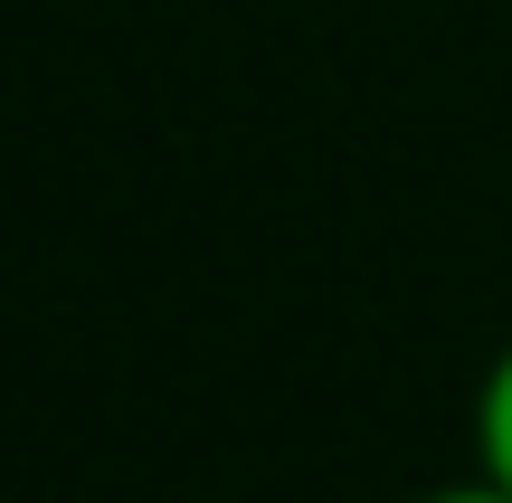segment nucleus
Here are the masks:
<instances>
[{
  "instance_id": "nucleus-2",
  "label": "nucleus",
  "mask_w": 512,
  "mask_h": 503,
  "mask_svg": "<svg viewBox=\"0 0 512 503\" xmlns=\"http://www.w3.org/2000/svg\"><path fill=\"white\" fill-rule=\"evenodd\" d=\"M418 503H512L494 475H465V485H437V494H418Z\"/></svg>"
},
{
  "instance_id": "nucleus-1",
  "label": "nucleus",
  "mask_w": 512,
  "mask_h": 503,
  "mask_svg": "<svg viewBox=\"0 0 512 503\" xmlns=\"http://www.w3.org/2000/svg\"><path fill=\"white\" fill-rule=\"evenodd\" d=\"M475 475H494L512 494V342L494 352V371H484V390H475Z\"/></svg>"
}]
</instances>
